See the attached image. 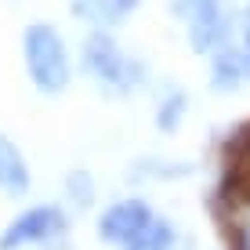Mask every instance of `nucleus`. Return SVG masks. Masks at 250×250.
Masks as SVG:
<instances>
[{"instance_id": "obj_1", "label": "nucleus", "mask_w": 250, "mask_h": 250, "mask_svg": "<svg viewBox=\"0 0 250 250\" xmlns=\"http://www.w3.org/2000/svg\"><path fill=\"white\" fill-rule=\"evenodd\" d=\"M76 65L109 98H131L142 87H149V62L131 55L109 29H87L76 51Z\"/></svg>"}, {"instance_id": "obj_2", "label": "nucleus", "mask_w": 250, "mask_h": 250, "mask_svg": "<svg viewBox=\"0 0 250 250\" xmlns=\"http://www.w3.org/2000/svg\"><path fill=\"white\" fill-rule=\"evenodd\" d=\"M22 69H25V80L33 83V91L44 94V98H58L73 87V76H76V62H73V51H69L65 33L58 29L55 22H25L22 25Z\"/></svg>"}, {"instance_id": "obj_3", "label": "nucleus", "mask_w": 250, "mask_h": 250, "mask_svg": "<svg viewBox=\"0 0 250 250\" xmlns=\"http://www.w3.org/2000/svg\"><path fill=\"white\" fill-rule=\"evenodd\" d=\"M69 210L65 203H29L0 229V250H29V247H58L65 243Z\"/></svg>"}, {"instance_id": "obj_4", "label": "nucleus", "mask_w": 250, "mask_h": 250, "mask_svg": "<svg viewBox=\"0 0 250 250\" xmlns=\"http://www.w3.org/2000/svg\"><path fill=\"white\" fill-rule=\"evenodd\" d=\"M239 29V4L232 0H200L185 15V40L196 58H210L218 47L236 40Z\"/></svg>"}, {"instance_id": "obj_5", "label": "nucleus", "mask_w": 250, "mask_h": 250, "mask_svg": "<svg viewBox=\"0 0 250 250\" xmlns=\"http://www.w3.org/2000/svg\"><path fill=\"white\" fill-rule=\"evenodd\" d=\"M156 218V207H152L145 196H120V200L105 203L98 210V221H94V236L105 247H127L138 232L149 229V221Z\"/></svg>"}, {"instance_id": "obj_6", "label": "nucleus", "mask_w": 250, "mask_h": 250, "mask_svg": "<svg viewBox=\"0 0 250 250\" xmlns=\"http://www.w3.org/2000/svg\"><path fill=\"white\" fill-rule=\"evenodd\" d=\"M247 83H250V76H247V58H243L239 40L214 51L210 69H207V87L214 94H239Z\"/></svg>"}, {"instance_id": "obj_7", "label": "nucleus", "mask_w": 250, "mask_h": 250, "mask_svg": "<svg viewBox=\"0 0 250 250\" xmlns=\"http://www.w3.org/2000/svg\"><path fill=\"white\" fill-rule=\"evenodd\" d=\"M225 196L250 203V124H239L225 142Z\"/></svg>"}, {"instance_id": "obj_8", "label": "nucleus", "mask_w": 250, "mask_h": 250, "mask_svg": "<svg viewBox=\"0 0 250 250\" xmlns=\"http://www.w3.org/2000/svg\"><path fill=\"white\" fill-rule=\"evenodd\" d=\"M0 192L7 200H25L33 192V170L25 160L22 145L11 134L0 131Z\"/></svg>"}, {"instance_id": "obj_9", "label": "nucleus", "mask_w": 250, "mask_h": 250, "mask_svg": "<svg viewBox=\"0 0 250 250\" xmlns=\"http://www.w3.org/2000/svg\"><path fill=\"white\" fill-rule=\"evenodd\" d=\"M138 0H69V15L87 29H120L134 15Z\"/></svg>"}, {"instance_id": "obj_10", "label": "nucleus", "mask_w": 250, "mask_h": 250, "mask_svg": "<svg viewBox=\"0 0 250 250\" xmlns=\"http://www.w3.org/2000/svg\"><path fill=\"white\" fill-rule=\"evenodd\" d=\"M188 116V91L182 83H163L156 94V105H152V124H156L160 134H178Z\"/></svg>"}, {"instance_id": "obj_11", "label": "nucleus", "mask_w": 250, "mask_h": 250, "mask_svg": "<svg viewBox=\"0 0 250 250\" xmlns=\"http://www.w3.org/2000/svg\"><path fill=\"white\" fill-rule=\"evenodd\" d=\"M62 203H65V210H76V214L91 210L98 203V182H94V174L87 167H73L62 178Z\"/></svg>"}, {"instance_id": "obj_12", "label": "nucleus", "mask_w": 250, "mask_h": 250, "mask_svg": "<svg viewBox=\"0 0 250 250\" xmlns=\"http://www.w3.org/2000/svg\"><path fill=\"white\" fill-rule=\"evenodd\" d=\"M178 243H182L178 225H174L170 218H163V214H156V218L149 221V229L138 232L131 243L120 247V250H178Z\"/></svg>"}, {"instance_id": "obj_13", "label": "nucleus", "mask_w": 250, "mask_h": 250, "mask_svg": "<svg viewBox=\"0 0 250 250\" xmlns=\"http://www.w3.org/2000/svg\"><path fill=\"white\" fill-rule=\"evenodd\" d=\"M188 174H196V163H188V160H156V156H149V160H138L134 167H131V178H138V182H178V178H188Z\"/></svg>"}, {"instance_id": "obj_14", "label": "nucleus", "mask_w": 250, "mask_h": 250, "mask_svg": "<svg viewBox=\"0 0 250 250\" xmlns=\"http://www.w3.org/2000/svg\"><path fill=\"white\" fill-rule=\"evenodd\" d=\"M236 40L243 47V58H247V76H250V0L239 4V29H236Z\"/></svg>"}, {"instance_id": "obj_15", "label": "nucleus", "mask_w": 250, "mask_h": 250, "mask_svg": "<svg viewBox=\"0 0 250 250\" xmlns=\"http://www.w3.org/2000/svg\"><path fill=\"white\" fill-rule=\"evenodd\" d=\"M200 4V0H167V7H170V15H174V19H182L185 22V15L192 11V7Z\"/></svg>"}, {"instance_id": "obj_16", "label": "nucleus", "mask_w": 250, "mask_h": 250, "mask_svg": "<svg viewBox=\"0 0 250 250\" xmlns=\"http://www.w3.org/2000/svg\"><path fill=\"white\" fill-rule=\"evenodd\" d=\"M236 250H250V225L239 229V243H236Z\"/></svg>"}]
</instances>
